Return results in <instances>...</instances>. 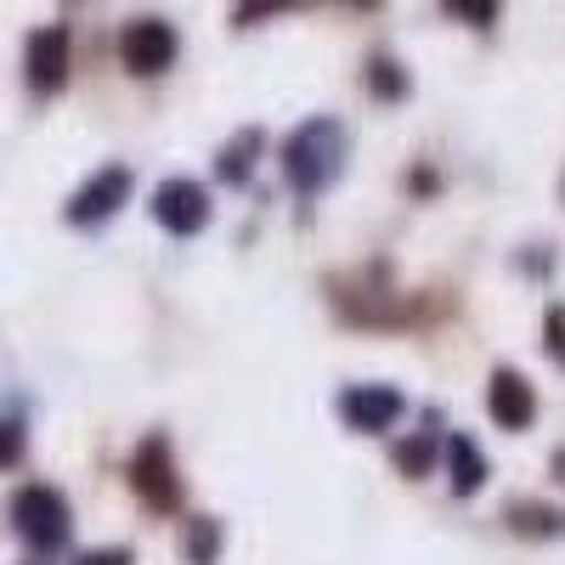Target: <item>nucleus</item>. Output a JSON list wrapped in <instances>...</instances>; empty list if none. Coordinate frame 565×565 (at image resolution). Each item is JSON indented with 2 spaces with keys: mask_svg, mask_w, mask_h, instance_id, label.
Returning <instances> with one entry per match:
<instances>
[{
  "mask_svg": "<svg viewBox=\"0 0 565 565\" xmlns=\"http://www.w3.org/2000/svg\"><path fill=\"white\" fill-rule=\"evenodd\" d=\"M345 170V125L340 119H306L300 130H289V141H282V175H289L295 193L317 199L334 186V175Z\"/></svg>",
  "mask_w": 565,
  "mask_h": 565,
  "instance_id": "1",
  "label": "nucleus"
},
{
  "mask_svg": "<svg viewBox=\"0 0 565 565\" xmlns=\"http://www.w3.org/2000/svg\"><path fill=\"white\" fill-rule=\"evenodd\" d=\"M12 526H18V537L34 543V548H57V543L68 537V503H63V492H52V487H23V492L12 498Z\"/></svg>",
  "mask_w": 565,
  "mask_h": 565,
  "instance_id": "2",
  "label": "nucleus"
},
{
  "mask_svg": "<svg viewBox=\"0 0 565 565\" xmlns=\"http://www.w3.org/2000/svg\"><path fill=\"white\" fill-rule=\"evenodd\" d=\"M130 487L148 509H181V476H175V458L164 436H148L130 458Z\"/></svg>",
  "mask_w": 565,
  "mask_h": 565,
  "instance_id": "3",
  "label": "nucleus"
},
{
  "mask_svg": "<svg viewBox=\"0 0 565 565\" xmlns=\"http://www.w3.org/2000/svg\"><path fill=\"white\" fill-rule=\"evenodd\" d=\"M175 52H181V40H175V29L164 23V18H136V23H125V34H119V57H125V68L130 74H164L170 63H175Z\"/></svg>",
  "mask_w": 565,
  "mask_h": 565,
  "instance_id": "4",
  "label": "nucleus"
},
{
  "mask_svg": "<svg viewBox=\"0 0 565 565\" xmlns=\"http://www.w3.org/2000/svg\"><path fill=\"white\" fill-rule=\"evenodd\" d=\"M153 221L164 232H175V238H193V232H204V221H210V193L199 181L175 175V181H164L153 193Z\"/></svg>",
  "mask_w": 565,
  "mask_h": 565,
  "instance_id": "5",
  "label": "nucleus"
},
{
  "mask_svg": "<svg viewBox=\"0 0 565 565\" xmlns=\"http://www.w3.org/2000/svg\"><path fill=\"white\" fill-rule=\"evenodd\" d=\"M23 74H29V85L40 90V97L63 90V79H68V29H63V23H45V29L29 34Z\"/></svg>",
  "mask_w": 565,
  "mask_h": 565,
  "instance_id": "6",
  "label": "nucleus"
},
{
  "mask_svg": "<svg viewBox=\"0 0 565 565\" xmlns=\"http://www.w3.org/2000/svg\"><path fill=\"white\" fill-rule=\"evenodd\" d=\"M130 199V170L125 164H108V170H97L79 193L68 199V221L74 226H97V221H108L119 204Z\"/></svg>",
  "mask_w": 565,
  "mask_h": 565,
  "instance_id": "7",
  "label": "nucleus"
},
{
  "mask_svg": "<svg viewBox=\"0 0 565 565\" xmlns=\"http://www.w3.org/2000/svg\"><path fill=\"white\" fill-rule=\"evenodd\" d=\"M340 413H345L351 430L380 436V430H391V424L402 418V391H391V385H356V391L340 396Z\"/></svg>",
  "mask_w": 565,
  "mask_h": 565,
  "instance_id": "8",
  "label": "nucleus"
},
{
  "mask_svg": "<svg viewBox=\"0 0 565 565\" xmlns=\"http://www.w3.org/2000/svg\"><path fill=\"white\" fill-rule=\"evenodd\" d=\"M487 413H492L498 430H526L532 413H537V396H532V385L514 367H498L492 385H487Z\"/></svg>",
  "mask_w": 565,
  "mask_h": 565,
  "instance_id": "9",
  "label": "nucleus"
},
{
  "mask_svg": "<svg viewBox=\"0 0 565 565\" xmlns=\"http://www.w3.org/2000/svg\"><path fill=\"white\" fill-rule=\"evenodd\" d=\"M447 469H452V492L458 498L481 492V481H487V458L476 452L469 436H447Z\"/></svg>",
  "mask_w": 565,
  "mask_h": 565,
  "instance_id": "10",
  "label": "nucleus"
},
{
  "mask_svg": "<svg viewBox=\"0 0 565 565\" xmlns=\"http://www.w3.org/2000/svg\"><path fill=\"white\" fill-rule=\"evenodd\" d=\"M260 153V130H238L221 148V181H232V186H244L249 181V159Z\"/></svg>",
  "mask_w": 565,
  "mask_h": 565,
  "instance_id": "11",
  "label": "nucleus"
},
{
  "mask_svg": "<svg viewBox=\"0 0 565 565\" xmlns=\"http://www.w3.org/2000/svg\"><path fill=\"white\" fill-rule=\"evenodd\" d=\"M373 97H407V74H402V63L396 57H373Z\"/></svg>",
  "mask_w": 565,
  "mask_h": 565,
  "instance_id": "12",
  "label": "nucleus"
},
{
  "mask_svg": "<svg viewBox=\"0 0 565 565\" xmlns=\"http://www.w3.org/2000/svg\"><path fill=\"white\" fill-rule=\"evenodd\" d=\"M396 463L407 469V476H424V469L436 463V436H424V441H402V447H396Z\"/></svg>",
  "mask_w": 565,
  "mask_h": 565,
  "instance_id": "13",
  "label": "nucleus"
},
{
  "mask_svg": "<svg viewBox=\"0 0 565 565\" xmlns=\"http://www.w3.org/2000/svg\"><path fill=\"white\" fill-rule=\"evenodd\" d=\"M441 7H447L458 23H476V29H487V23L498 18V0H441Z\"/></svg>",
  "mask_w": 565,
  "mask_h": 565,
  "instance_id": "14",
  "label": "nucleus"
},
{
  "mask_svg": "<svg viewBox=\"0 0 565 565\" xmlns=\"http://www.w3.org/2000/svg\"><path fill=\"white\" fill-rule=\"evenodd\" d=\"M543 340H548V356L565 367V306H548V317H543Z\"/></svg>",
  "mask_w": 565,
  "mask_h": 565,
  "instance_id": "15",
  "label": "nucleus"
},
{
  "mask_svg": "<svg viewBox=\"0 0 565 565\" xmlns=\"http://www.w3.org/2000/svg\"><path fill=\"white\" fill-rule=\"evenodd\" d=\"M514 532H537V537H548V532H554V514L537 509V503H532V509L521 503V509H514Z\"/></svg>",
  "mask_w": 565,
  "mask_h": 565,
  "instance_id": "16",
  "label": "nucleus"
},
{
  "mask_svg": "<svg viewBox=\"0 0 565 565\" xmlns=\"http://www.w3.org/2000/svg\"><path fill=\"white\" fill-rule=\"evenodd\" d=\"M23 458V430H18V424H7V418H0V469H12Z\"/></svg>",
  "mask_w": 565,
  "mask_h": 565,
  "instance_id": "17",
  "label": "nucleus"
},
{
  "mask_svg": "<svg viewBox=\"0 0 565 565\" xmlns=\"http://www.w3.org/2000/svg\"><path fill=\"white\" fill-rule=\"evenodd\" d=\"M215 548H221V532H215L210 521H199V526H193V559H199V565H210V559H215Z\"/></svg>",
  "mask_w": 565,
  "mask_h": 565,
  "instance_id": "18",
  "label": "nucleus"
},
{
  "mask_svg": "<svg viewBox=\"0 0 565 565\" xmlns=\"http://www.w3.org/2000/svg\"><path fill=\"white\" fill-rule=\"evenodd\" d=\"M74 565H130V554H125V548H90V554H79Z\"/></svg>",
  "mask_w": 565,
  "mask_h": 565,
  "instance_id": "19",
  "label": "nucleus"
}]
</instances>
